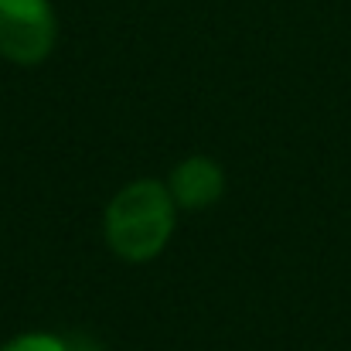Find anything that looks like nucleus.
<instances>
[{
  "mask_svg": "<svg viewBox=\"0 0 351 351\" xmlns=\"http://www.w3.org/2000/svg\"><path fill=\"white\" fill-rule=\"evenodd\" d=\"M178 205L160 178H136L123 184L103 212V239L110 252L123 263H150L157 259L178 226Z\"/></svg>",
  "mask_w": 351,
  "mask_h": 351,
  "instance_id": "obj_1",
  "label": "nucleus"
},
{
  "mask_svg": "<svg viewBox=\"0 0 351 351\" xmlns=\"http://www.w3.org/2000/svg\"><path fill=\"white\" fill-rule=\"evenodd\" d=\"M58 41V14L51 0H0V58L14 65H41Z\"/></svg>",
  "mask_w": 351,
  "mask_h": 351,
  "instance_id": "obj_2",
  "label": "nucleus"
},
{
  "mask_svg": "<svg viewBox=\"0 0 351 351\" xmlns=\"http://www.w3.org/2000/svg\"><path fill=\"white\" fill-rule=\"evenodd\" d=\"M0 351H72L69 341L62 335H51V331H24V335H14L7 338Z\"/></svg>",
  "mask_w": 351,
  "mask_h": 351,
  "instance_id": "obj_4",
  "label": "nucleus"
},
{
  "mask_svg": "<svg viewBox=\"0 0 351 351\" xmlns=\"http://www.w3.org/2000/svg\"><path fill=\"white\" fill-rule=\"evenodd\" d=\"M167 191L181 212H208L226 195V171L219 160L205 154L184 157L181 164H174L167 178Z\"/></svg>",
  "mask_w": 351,
  "mask_h": 351,
  "instance_id": "obj_3",
  "label": "nucleus"
}]
</instances>
